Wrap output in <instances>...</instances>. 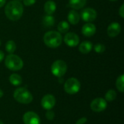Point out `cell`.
<instances>
[{"label":"cell","mask_w":124,"mask_h":124,"mask_svg":"<svg viewBox=\"0 0 124 124\" xmlns=\"http://www.w3.org/2000/svg\"><path fill=\"white\" fill-rule=\"evenodd\" d=\"M44 44L49 48H57L62 41V37L60 33L55 31L46 32L43 37Z\"/></svg>","instance_id":"7a4b0ae2"},{"label":"cell","mask_w":124,"mask_h":124,"mask_svg":"<svg viewBox=\"0 0 124 124\" xmlns=\"http://www.w3.org/2000/svg\"><path fill=\"white\" fill-rule=\"evenodd\" d=\"M23 4L27 7H30L33 4H34L36 1V0H23Z\"/></svg>","instance_id":"484cf974"},{"label":"cell","mask_w":124,"mask_h":124,"mask_svg":"<svg viewBox=\"0 0 124 124\" xmlns=\"http://www.w3.org/2000/svg\"><path fill=\"white\" fill-rule=\"evenodd\" d=\"M17 1H20V0H17Z\"/></svg>","instance_id":"e575fe53"},{"label":"cell","mask_w":124,"mask_h":124,"mask_svg":"<svg viewBox=\"0 0 124 124\" xmlns=\"http://www.w3.org/2000/svg\"><path fill=\"white\" fill-rule=\"evenodd\" d=\"M92 48H93V45L92 42L85 41L81 43L78 49H79L80 52H81L82 54H89L92 51Z\"/></svg>","instance_id":"2e32d148"},{"label":"cell","mask_w":124,"mask_h":124,"mask_svg":"<svg viewBox=\"0 0 124 124\" xmlns=\"http://www.w3.org/2000/svg\"><path fill=\"white\" fill-rule=\"evenodd\" d=\"M15 100L22 104H29L33 101V96L31 93L24 87L17 88L13 94Z\"/></svg>","instance_id":"277c9868"},{"label":"cell","mask_w":124,"mask_h":124,"mask_svg":"<svg viewBox=\"0 0 124 124\" xmlns=\"http://www.w3.org/2000/svg\"><path fill=\"white\" fill-rule=\"evenodd\" d=\"M57 29L59 31V33H66L69 29H70V25L68 22L63 20L59 23L58 25H57Z\"/></svg>","instance_id":"ffe728a7"},{"label":"cell","mask_w":124,"mask_h":124,"mask_svg":"<svg viewBox=\"0 0 124 124\" xmlns=\"http://www.w3.org/2000/svg\"><path fill=\"white\" fill-rule=\"evenodd\" d=\"M86 121H87V118L86 117H82L76 121V124H85Z\"/></svg>","instance_id":"4316f807"},{"label":"cell","mask_w":124,"mask_h":124,"mask_svg":"<svg viewBox=\"0 0 124 124\" xmlns=\"http://www.w3.org/2000/svg\"><path fill=\"white\" fill-rule=\"evenodd\" d=\"M54 22H55V20L54 17L51 15H46L43 17V20H42L43 25L46 28L53 26L54 25Z\"/></svg>","instance_id":"ac0fdd59"},{"label":"cell","mask_w":124,"mask_h":124,"mask_svg":"<svg viewBox=\"0 0 124 124\" xmlns=\"http://www.w3.org/2000/svg\"><path fill=\"white\" fill-rule=\"evenodd\" d=\"M81 33L84 36L86 37H91L94 36L96 33V26L93 23H86L83 25L81 29Z\"/></svg>","instance_id":"4fadbf2b"},{"label":"cell","mask_w":124,"mask_h":124,"mask_svg":"<svg viewBox=\"0 0 124 124\" xmlns=\"http://www.w3.org/2000/svg\"><path fill=\"white\" fill-rule=\"evenodd\" d=\"M108 106L107 101L103 98H96L92 100L90 104L91 109L96 113H100L106 109Z\"/></svg>","instance_id":"52a82bcc"},{"label":"cell","mask_w":124,"mask_h":124,"mask_svg":"<svg viewBox=\"0 0 124 124\" xmlns=\"http://www.w3.org/2000/svg\"><path fill=\"white\" fill-rule=\"evenodd\" d=\"M56 8H57L56 3L52 0H49L46 1L44 6V12L46 13V15H52V14H54L56 10Z\"/></svg>","instance_id":"5bb4252c"},{"label":"cell","mask_w":124,"mask_h":124,"mask_svg":"<svg viewBox=\"0 0 124 124\" xmlns=\"http://www.w3.org/2000/svg\"><path fill=\"white\" fill-rule=\"evenodd\" d=\"M5 49H6V51H7L8 53L12 54V53L15 51V49H16V44L15 43V41H12V40L8 41L6 43Z\"/></svg>","instance_id":"44dd1931"},{"label":"cell","mask_w":124,"mask_h":124,"mask_svg":"<svg viewBox=\"0 0 124 124\" xmlns=\"http://www.w3.org/2000/svg\"><path fill=\"white\" fill-rule=\"evenodd\" d=\"M94 51L97 52V53H98V54H102V53H103L105 51V49H106V47H105V46L103 44H97L94 46Z\"/></svg>","instance_id":"cb8c5ba5"},{"label":"cell","mask_w":124,"mask_h":124,"mask_svg":"<svg viewBox=\"0 0 124 124\" xmlns=\"http://www.w3.org/2000/svg\"><path fill=\"white\" fill-rule=\"evenodd\" d=\"M81 89V83L76 78H68L64 84V90L69 94H75L79 92Z\"/></svg>","instance_id":"8992f818"},{"label":"cell","mask_w":124,"mask_h":124,"mask_svg":"<svg viewBox=\"0 0 124 124\" xmlns=\"http://www.w3.org/2000/svg\"><path fill=\"white\" fill-rule=\"evenodd\" d=\"M64 42L66 45H68L70 47H76L78 46L79 43V37L78 36L73 32L67 33L63 39Z\"/></svg>","instance_id":"9c48e42d"},{"label":"cell","mask_w":124,"mask_h":124,"mask_svg":"<svg viewBox=\"0 0 124 124\" xmlns=\"http://www.w3.org/2000/svg\"><path fill=\"white\" fill-rule=\"evenodd\" d=\"M9 81L11 83V84L13 86H19L22 84V81H23L21 76L17 73L11 74L9 78Z\"/></svg>","instance_id":"d6986e66"},{"label":"cell","mask_w":124,"mask_h":124,"mask_svg":"<svg viewBox=\"0 0 124 124\" xmlns=\"http://www.w3.org/2000/svg\"><path fill=\"white\" fill-rule=\"evenodd\" d=\"M23 5L20 1L12 0L9 1L4 8V13L8 19L16 21L20 19L23 14Z\"/></svg>","instance_id":"6da1fadb"},{"label":"cell","mask_w":124,"mask_h":124,"mask_svg":"<svg viewBox=\"0 0 124 124\" xmlns=\"http://www.w3.org/2000/svg\"><path fill=\"white\" fill-rule=\"evenodd\" d=\"M121 31V26L117 22H113L110 24L107 29V33L110 37H116Z\"/></svg>","instance_id":"7c38bea8"},{"label":"cell","mask_w":124,"mask_h":124,"mask_svg":"<svg viewBox=\"0 0 124 124\" xmlns=\"http://www.w3.org/2000/svg\"><path fill=\"white\" fill-rule=\"evenodd\" d=\"M46 118L47 120H49V121L53 120L54 118V113L53 111H52L51 110H47V112L46 113Z\"/></svg>","instance_id":"d4e9b609"},{"label":"cell","mask_w":124,"mask_h":124,"mask_svg":"<svg viewBox=\"0 0 124 124\" xmlns=\"http://www.w3.org/2000/svg\"><path fill=\"white\" fill-rule=\"evenodd\" d=\"M0 46H1V40H0Z\"/></svg>","instance_id":"836d02e7"},{"label":"cell","mask_w":124,"mask_h":124,"mask_svg":"<svg viewBox=\"0 0 124 124\" xmlns=\"http://www.w3.org/2000/svg\"><path fill=\"white\" fill-rule=\"evenodd\" d=\"M56 103V100L55 97L52 94H46L44 96V97L41 99V105L42 108L45 110H52Z\"/></svg>","instance_id":"30bf717a"},{"label":"cell","mask_w":124,"mask_h":124,"mask_svg":"<svg viewBox=\"0 0 124 124\" xmlns=\"http://www.w3.org/2000/svg\"><path fill=\"white\" fill-rule=\"evenodd\" d=\"M23 121L25 124H40V118L34 112H26L23 117Z\"/></svg>","instance_id":"8fae6325"},{"label":"cell","mask_w":124,"mask_h":124,"mask_svg":"<svg viewBox=\"0 0 124 124\" xmlns=\"http://www.w3.org/2000/svg\"><path fill=\"white\" fill-rule=\"evenodd\" d=\"M4 63L6 67L12 71L20 70L23 67V61L22 59L19 56L13 54H9L6 57Z\"/></svg>","instance_id":"3957f363"},{"label":"cell","mask_w":124,"mask_h":124,"mask_svg":"<svg viewBox=\"0 0 124 124\" xmlns=\"http://www.w3.org/2000/svg\"><path fill=\"white\" fill-rule=\"evenodd\" d=\"M4 57V52H3L2 51L0 50V62L3 60Z\"/></svg>","instance_id":"f1b7e54d"},{"label":"cell","mask_w":124,"mask_h":124,"mask_svg":"<svg viewBox=\"0 0 124 124\" xmlns=\"http://www.w3.org/2000/svg\"><path fill=\"white\" fill-rule=\"evenodd\" d=\"M116 88L121 92H124V75H121L116 80Z\"/></svg>","instance_id":"603a6c76"},{"label":"cell","mask_w":124,"mask_h":124,"mask_svg":"<svg viewBox=\"0 0 124 124\" xmlns=\"http://www.w3.org/2000/svg\"><path fill=\"white\" fill-rule=\"evenodd\" d=\"M0 124H3V122H2L1 121H0Z\"/></svg>","instance_id":"1f68e13d"},{"label":"cell","mask_w":124,"mask_h":124,"mask_svg":"<svg viewBox=\"0 0 124 124\" xmlns=\"http://www.w3.org/2000/svg\"><path fill=\"white\" fill-rule=\"evenodd\" d=\"M6 1H7V0H0V8L2 7L5 4Z\"/></svg>","instance_id":"f546056e"},{"label":"cell","mask_w":124,"mask_h":124,"mask_svg":"<svg viewBox=\"0 0 124 124\" xmlns=\"http://www.w3.org/2000/svg\"><path fill=\"white\" fill-rule=\"evenodd\" d=\"M3 94H4V93H3L2 90H1V89H0V98L3 97Z\"/></svg>","instance_id":"4dcf8cb0"},{"label":"cell","mask_w":124,"mask_h":124,"mask_svg":"<svg viewBox=\"0 0 124 124\" xmlns=\"http://www.w3.org/2000/svg\"><path fill=\"white\" fill-rule=\"evenodd\" d=\"M119 15L120 16L122 17V18H124V4H122L120 9H119Z\"/></svg>","instance_id":"83f0119b"},{"label":"cell","mask_w":124,"mask_h":124,"mask_svg":"<svg viewBox=\"0 0 124 124\" xmlns=\"http://www.w3.org/2000/svg\"><path fill=\"white\" fill-rule=\"evenodd\" d=\"M87 0H69V5L73 9H81L86 4Z\"/></svg>","instance_id":"e0dca14e"},{"label":"cell","mask_w":124,"mask_h":124,"mask_svg":"<svg viewBox=\"0 0 124 124\" xmlns=\"http://www.w3.org/2000/svg\"><path fill=\"white\" fill-rule=\"evenodd\" d=\"M97 11L94 9L87 7L81 11L80 17H81V19L85 22L91 23L95 20V19L97 18Z\"/></svg>","instance_id":"ba28073f"},{"label":"cell","mask_w":124,"mask_h":124,"mask_svg":"<svg viewBox=\"0 0 124 124\" xmlns=\"http://www.w3.org/2000/svg\"><path fill=\"white\" fill-rule=\"evenodd\" d=\"M117 97V93L113 89H110L105 94V100L108 102H113L116 100Z\"/></svg>","instance_id":"7402d4cb"},{"label":"cell","mask_w":124,"mask_h":124,"mask_svg":"<svg viewBox=\"0 0 124 124\" xmlns=\"http://www.w3.org/2000/svg\"><path fill=\"white\" fill-rule=\"evenodd\" d=\"M110 1H117V0H110Z\"/></svg>","instance_id":"d6a6232c"},{"label":"cell","mask_w":124,"mask_h":124,"mask_svg":"<svg viewBox=\"0 0 124 124\" xmlns=\"http://www.w3.org/2000/svg\"><path fill=\"white\" fill-rule=\"evenodd\" d=\"M67 69H68V66L66 62L62 60H57L54 61L51 66L52 73L54 76L58 78L62 77L65 74Z\"/></svg>","instance_id":"5b68a950"},{"label":"cell","mask_w":124,"mask_h":124,"mask_svg":"<svg viewBox=\"0 0 124 124\" xmlns=\"http://www.w3.org/2000/svg\"><path fill=\"white\" fill-rule=\"evenodd\" d=\"M68 20L69 23L72 25H76L80 20V15L75 9L69 12L68 15Z\"/></svg>","instance_id":"9a60e30c"}]
</instances>
